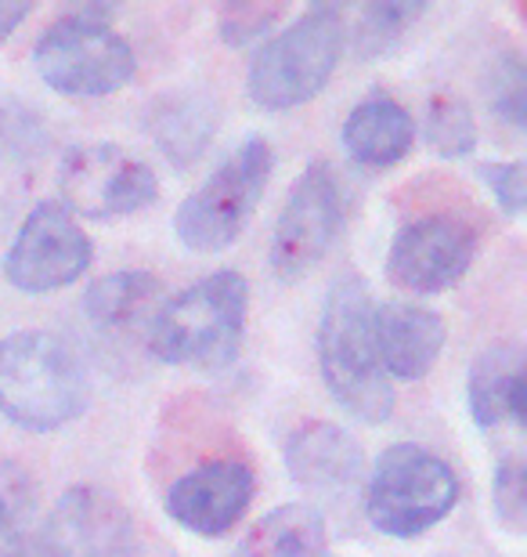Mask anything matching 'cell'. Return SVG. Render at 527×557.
I'll use <instances>...</instances> for the list:
<instances>
[{
  "label": "cell",
  "mask_w": 527,
  "mask_h": 557,
  "mask_svg": "<svg viewBox=\"0 0 527 557\" xmlns=\"http://www.w3.org/2000/svg\"><path fill=\"white\" fill-rule=\"evenodd\" d=\"M91 403L80 355L48 330H18L0 341V417L26 431H59Z\"/></svg>",
  "instance_id": "cell-1"
},
{
  "label": "cell",
  "mask_w": 527,
  "mask_h": 557,
  "mask_svg": "<svg viewBox=\"0 0 527 557\" xmlns=\"http://www.w3.org/2000/svg\"><path fill=\"white\" fill-rule=\"evenodd\" d=\"M250 286L239 272L199 278L152 315L149 348L166 366L224 370L239 359Z\"/></svg>",
  "instance_id": "cell-2"
},
{
  "label": "cell",
  "mask_w": 527,
  "mask_h": 557,
  "mask_svg": "<svg viewBox=\"0 0 527 557\" xmlns=\"http://www.w3.org/2000/svg\"><path fill=\"white\" fill-rule=\"evenodd\" d=\"M373 308L368 286L354 275L329 289L318 326V366L325 387L347 413L365 423H384L394 413V384L376 359Z\"/></svg>",
  "instance_id": "cell-3"
},
{
  "label": "cell",
  "mask_w": 527,
  "mask_h": 557,
  "mask_svg": "<svg viewBox=\"0 0 527 557\" xmlns=\"http://www.w3.org/2000/svg\"><path fill=\"white\" fill-rule=\"evenodd\" d=\"M347 48L343 11L332 4H315L289 22L283 33L256 51L246 76L250 98L261 109L286 113V109L308 106L332 81L336 65Z\"/></svg>",
  "instance_id": "cell-4"
},
{
  "label": "cell",
  "mask_w": 527,
  "mask_h": 557,
  "mask_svg": "<svg viewBox=\"0 0 527 557\" xmlns=\"http://www.w3.org/2000/svg\"><path fill=\"white\" fill-rule=\"evenodd\" d=\"M33 62L43 84L65 98H105L134 76V48L109 26L105 8L54 18L40 33Z\"/></svg>",
  "instance_id": "cell-5"
},
{
  "label": "cell",
  "mask_w": 527,
  "mask_h": 557,
  "mask_svg": "<svg viewBox=\"0 0 527 557\" xmlns=\"http://www.w3.org/2000/svg\"><path fill=\"white\" fill-rule=\"evenodd\" d=\"M459 504V478L441 456L398 442L379 456L365 488L368 521L394 540H416Z\"/></svg>",
  "instance_id": "cell-6"
},
{
  "label": "cell",
  "mask_w": 527,
  "mask_h": 557,
  "mask_svg": "<svg viewBox=\"0 0 527 557\" xmlns=\"http://www.w3.org/2000/svg\"><path fill=\"white\" fill-rule=\"evenodd\" d=\"M275 171V149L267 138H250L177 207L174 232L188 250L221 253L242 236Z\"/></svg>",
  "instance_id": "cell-7"
},
{
  "label": "cell",
  "mask_w": 527,
  "mask_h": 557,
  "mask_svg": "<svg viewBox=\"0 0 527 557\" xmlns=\"http://www.w3.org/2000/svg\"><path fill=\"white\" fill-rule=\"evenodd\" d=\"M347 221V199L340 177L325 160L304 166V174L289 185V196L278 210L272 232V272L283 283H297L332 250Z\"/></svg>",
  "instance_id": "cell-8"
},
{
  "label": "cell",
  "mask_w": 527,
  "mask_h": 557,
  "mask_svg": "<svg viewBox=\"0 0 527 557\" xmlns=\"http://www.w3.org/2000/svg\"><path fill=\"white\" fill-rule=\"evenodd\" d=\"M59 188L62 207L73 218L80 214L95 221L138 214L160 196V182H155L152 166L112 141L76 145V149L65 152Z\"/></svg>",
  "instance_id": "cell-9"
},
{
  "label": "cell",
  "mask_w": 527,
  "mask_h": 557,
  "mask_svg": "<svg viewBox=\"0 0 527 557\" xmlns=\"http://www.w3.org/2000/svg\"><path fill=\"white\" fill-rule=\"evenodd\" d=\"M95 261L91 236L59 199H43L22 221L4 258V275L18 294H54L87 275Z\"/></svg>",
  "instance_id": "cell-10"
},
{
  "label": "cell",
  "mask_w": 527,
  "mask_h": 557,
  "mask_svg": "<svg viewBox=\"0 0 527 557\" xmlns=\"http://www.w3.org/2000/svg\"><path fill=\"white\" fill-rule=\"evenodd\" d=\"M480 236L459 214H426L409 221L390 243L387 278L412 297L452 289L477 261Z\"/></svg>",
  "instance_id": "cell-11"
},
{
  "label": "cell",
  "mask_w": 527,
  "mask_h": 557,
  "mask_svg": "<svg viewBox=\"0 0 527 557\" xmlns=\"http://www.w3.org/2000/svg\"><path fill=\"white\" fill-rule=\"evenodd\" d=\"M256 478L239 456H221L185 471L166 493V515L203 540H221L246 518Z\"/></svg>",
  "instance_id": "cell-12"
},
{
  "label": "cell",
  "mask_w": 527,
  "mask_h": 557,
  "mask_svg": "<svg viewBox=\"0 0 527 557\" xmlns=\"http://www.w3.org/2000/svg\"><path fill=\"white\" fill-rule=\"evenodd\" d=\"M43 540L62 557H134L138 529L130 510L95 485H73L54 504Z\"/></svg>",
  "instance_id": "cell-13"
},
{
  "label": "cell",
  "mask_w": 527,
  "mask_h": 557,
  "mask_svg": "<svg viewBox=\"0 0 527 557\" xmlns=\"http://www.w3.org/2000/svg\"><path fill=\"white\" fill-rule=\"evenodd\" d=\"M444 341V319L430 308L401 300L373 308V344L387 381H423L441 359Z\"/></svg>",
  "instance_id": "cell-14"
},
{
  "label": "cell",
  "mask_w": 527,
  "mask_h": 557,
  "mask_svg": "<svg viewBox=\"0 0 527 557\" xmlns=\"http://www.w3.org/2000/svg\"><path fill=\"white\" fill-rule=\"evenodd\" d=\"M365 453L340 423L308 420L286 438V471L311 493H343L362 478Z\"/></svg>",
  "instance_id": "cell-15"
},
{
  "label": "cell",
  "mask_w": 527,
  "mask_h": 557,
  "mask_svg": "<svg viewBox=\"0 0 527 557\" xmlns=\"http://www.w3.org/2000/svg\"><path fill=\"white\" fill-rule=\"evenodd\" d=\"M466 406L477 428H506L524 417V344H488L469 366Z\"/></svg>",
  "instance_id": "cell-16"
},
{
  "label": "cell",
  "mask_w": 527,
  "mask_h": 557,
  "mask_svg": "<svg viewBox=\"0 0 527 557\" xmlns=\"http://www.w3.org/2000/svg\"><path fill=\"white\" fill-rule=\"evenodd\" d=\"M343 145L357 166H394L416 145V120L398 98L376 91L343 120Z\"/></svg>",
  "instance_id": "cell-17"
},
{
  "label": "cell",
  "mask_w": 527,
  "mask_h": 557,
  "mask_svg": "<svg viewBox=\"0 0 527 557\" xmlns=\"http://www.w3.org/2000/svg\"><path fill=\"white\" fill-rule=\"evenodd\" d=\"M217 106L206 95H166L149 109V131L174 166H192L217 135Z\"/></svg>",
  "instance_id": "cell-18"
},
{
  "label": "cell",
  "mask_w": 527,
  "mask_h": 557,
  "mask_svg": "<svg viewBox=\"0 0 527 557\" xmlns=\"http://www.w3.org/2000/svg\"><path fill=\"white\" fill-rule=\"evenodd\" d=\"M239 557H336L329 529L315 507L283 504L256 521L239 543Z\"/></svg>",
  "instance_id": "cell-19"
},
{
  "label": "cell",
  "mask_w": 527,
  "mask_h": 557,
  "mask_svg": "<svg viewBox=\"0 0 527 557\" xmlns=\"http://www.w3.org/2000/svg\"><path fill=\"white\" fill-rule=\"evenodd\" d=\"M160 289H163V283L152 272H138V269L112 272L105 278H98V283L87 289L84 311H87V319H91L95 326L123 330V326H130L134 319H141L145 311L155 305Z\"/></svg>",
  "instance_id": "cell-20"
},
{
  "label": "cell",
  "mask_w": 527,
  "mask_h": 557,
  "mask_svg": "<svg viewBox=\"0 0 527 557\" xmlns=\"http://www.w3.org/2000/svg\"><path fill=\"white\" fill-rule=\"evenodd\" d=\"M423 4H409V0H376V4H365L357 11L354 29H347L351 37V51L362 62H376L394 54L412 26L423 18Z\"/></svg>",
  "instance_id": "cell-21"
},
{
  "label": "cell",
  "mask_w": 527,
  "mask_h": 557,
  "mask_svg": "<svg viewBox=\"0 0 527 557\" xmlns=\"http://www.w3.org/2000/svg\"><path fill=\"white\" fill-rule=\"evenodd\" d=\"M426 141L444 160L469 156L477 145V124L469 106L459 95H434L426 109Z\"/></svg>",
  "instance_id": "cell-22"
},
{
  "label": "cell",
  "mask_w": 527,
  "mask_h": 557,
  "mask_svg": "<svg viewBox=\"0 0 527 557\" xmlns=\"http://www.w3.org/2000/svg\"><path fill=\"white\" fill-rule=\"evenodd\" d=\"M37 507V482L22 463L0 460V543L15 540Z\"/></svg>",
  "instance_id": "cell-23"
},
{
  "label": "cell",
  "mask_w": 527,
  "mask_h": 557,
  "mask_svg": "<svg viewBox=\"0 0 527 557\" xmlns=\"http://www.w3.org/2000/svg\"><path fill=\"white\" fill-rule=\"evenodd\" d=\"M491 504H495V518L510 532H524L527 521V471H524V456H502V463L495 467L491 478Z\"/></svg>",
  "instance_id": "cell-24"
},
{
  "label": "cell",
  "mask_w": 527,
  "mask_h": 557,
  "mask_svg": "<svg viewBox=\"0 0 527 557\" xmlns=\"http://www.w3.org/2000/svg\"><path fill=\"white\" fill-rule=\"evenodd\" d=\"M286 11H289L286 4H246V0L224 4L217 11V33L228 48H246L256 37H264L278 18H286Z\"/></svg>",
  "instance_id": "cell-25"
},
{
  "label": "cell",
  "mask_w": 527,
  "mask_h": 557,
  "mask_svg": "<svg viewBox=\"0 0 527 557\" xmlns=\"http://www.w3.org/2000/svg\"><path fill=\"white\" fill-rule=\"evenodd\" d=\"M491 106L502 120H510L513 127H524V109H527V76L517 54L499 62L495 87H491Z\"/></svg>",
  "instance_id": "cell-26"
},
{
  "label": "cell",
  "mask_w": 527,
  "mask_h": 557,
  "mask_svg": "<svg viewBox=\"0 0 527 557\" xmlns=\"http://www.w3.org/2000/svg\"><path fill=\"white\" fill-rule=\"evenodd\" d=\"M477 177L488 185V193L495 196V203L506 210V214L517 218L524 210V196H527V174L520 160L510 163H477Z\"/></svg>",
  "instance_id": "cell-27"
},
{
  "label": "cell",
  "mask_w": 527,
  "mask_h": 557,
  "mask_svg": "<svg viewBox=\"0 0 527 557\" xmlns=\"http://www.w3.org/2000/svg\"><path fill=\"white\" fill-rule=\"evenodd\" d=\"M29 11H33V4H26V0H0V44L29 18Z\"/></svg>",
  "instance_id": "cell-28"
},
{
  "label": "cell",
  "mask_w": 527,
  "mask_h": 557,
  "mask_svg": "<svg viewBox=\"0 0 527 557\" xmlns=\"http://www.w3.org/2000/svg\"><path fill=\"white\" fill-rule=\"evenodd\" d=\"M0 557H62V554L43 536H37V540H11L8 547L0 550Z\"/></svg>",
  "instance_id": "cell-29"
}]
</instances>
